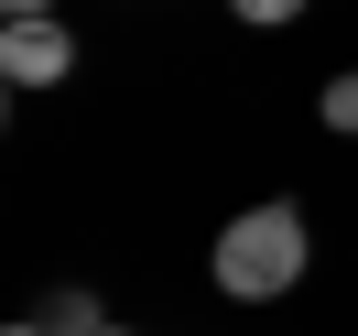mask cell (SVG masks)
<instances>
[{
	"mask_svg": "<svg viewBox=\"0 0 358 336\" xmlns=\"http://www.w3.org/2000/svg\"><path fill=\"white\" fill-rule=\"evenodd\" d=\"M304 261H315V239H304V206H239V217L217 228V249H206V271H217V293L228 304H282L293 282H304Z\"/></svg>",
	"mask_w": 358,
	"mask_h": 336,
	"instance_id": "cell-1",
	"label": "cell"
},
{
	"mask_svg": "<svg viewBox=\"0 0 358 336\" xmlns=\"http://www.w3.org/2000/svg\"><path fill=\"white\" fill-rule=\"evenodd\" d=\"M0 76H11V87H66V76H76V33L55 22V11L0 22Z\"/></svg>",
	"mask_w": 358,
	"mask_h": 336,
	"instance_id": "cell-2",
	"label": "cell"
},
{
	"mask_svg": "<svg viewBox=\"0 0 358 336\" xmlns=\"http://www.w3.org/2000/svg\"><path fill=\"white\" fill-rule=\"evenodd\" d=\"M33 326H44V336H109V314H98V293H87V282H55Z\"/></svg>",
	"mask_w": 358,
	"mask_h": 336,
	"instance_id": "cell-3",
	"label": "cell"
},
{
	"mask_svg": "<svg viewBox=\"0 0 358 336\" xmlns=\"http://www.w3.org/2000/svg\"><path fill=\"white\" fill-rule=\"evenodd\" d=\"M315 119H326L336 141H358V66H348V76H326V87H315Z\"/></svg>",
	"mask_w": 358,
	"mask_h": 336,
	"instance_id": "cell-4",
	"label": "cell"
},
{
	"mask_svg": "<svg viewBox=\"0 0 358 336\" xmlns=\"http://www.w3.org/2000/svg\"><path fill=\"white\" fill-rule=\"evenodd\" d=\"M228 11H239V22H261V33H282L293 11H304V0H228Z\"/></svg>",
	"mask_w": 358,
	"mask_h": 336,
	"instance_id": "cell-5",
	"label": "cell"
},
{
	"mask_svg": "<svg viewBox=\"0 0 358 336\" xmlns=\"http://www.w3.org/2000/svg\"><path fill=\"white\" fill-rule=\"evenodd\" d=\"M0 11H11V22H33V11H55V0H0Z\"/></svg>",
	"mask_w": 358,
	"mask_h": 336,
	"instance_id": "cell-6",
	"label": "cell"
},
{
	"mask_svg": "<svg viewBox=\"0 0 358 336\" xmlns=\"http://www.w3.org/2000/svg\"><path fill=\"white\" fill-rule=\"evenodd\" d=\"M11 336H44V326H11Z\"/></svg>",
	"mask_w": 358,
	"mask_h": 336,
	"instance_id": "cell-7",
	"label": "cell"
},
{
	"mask_svg": "<svg viewBox=\"0 0 358 336\" xmlns=\"http://www.w3.org/2000/svg\"><path fill=\"white\" fill-rule=\"evenodd\" d=\"M109 336H131V326H109Z\"/></svg>",
	"mask_w": 358,
	"mask_h": 336,
	"instance_id": "cell-8",
	"label": "cell"
}]
</instances>
